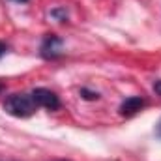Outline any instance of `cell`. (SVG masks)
Masks as SVG:
<instances>
[{
  "label": "cell",
  "instance_id": "obj_1",
  "mask_svg": "<svg viewBox=\"0 0 161 161\" xmlns=\"http://www.w3.org/2000/svg\"><path fill=\"white\" fill-rule=\"evenodd\" d=\"M4 111L15 118H28L38 111L32 94H11L4 101Z\"/></svg>",
  "mask_w": 161,
  "mask_h": 161
},
{
  "label": "cell",
  "instance_id": "obj_2",
  "mask_svg": "<svg viewBox=\"0 0 161 161\" xmlns=\"http://www.w3.org/2000/svg\"><path fill=\"white\" fill-rule=\"evenodd\" d=\"M32 97L36 101L38 107H43V109H49V111H56L60 107V99L58 96L49 90V88H34L32 90Z\"/></svg>",
  "mask_w": 161,
  "mask_h": 161
},
{
  "label": "cell",
  "instance_id": "obj_3",
  "mask_svg": "<svg viewBox=\"0 0 161 161\" xmlns=\"http://www.w3.org/2000/svg\"><path fill=\"white\" fill-rule=\"evenodd\" d=\"M40 54L47 60H54L62 54V40L54 34H49L45 36V40L41 41L40 47Z\"/></svg>",
  "mask_w": 161,
  "mask_h": 161
},
{
  "label": "cell",
  "instance_id": "obj_4",
  "mask_svg": "<svg viewBox=\"0 0 161 161\" xmlns=\"http://www.w3.org/2000/svg\"><path fill=\"white\" fill-rule=\"evenodd\" d=\"M142 107H144V99H142L141 96H131V97H127V99L120 105V114L129 118V116L137 114Z\"/></svg>",
  "mask_w": 161,
  "mask_h": 161
},
{
  "label": "cell",
  "instance_id": "obj_5",
  "mask_svg": "<svg viewBox=\"0 0 161 161\" xmlns=\"http://www.w3.org/2000/svg\"><path fill=\"white\" fill-rule=\"evenodd\" d=\"M80 96H82L84 99H97V97H99V94H97V92H90V90H86V88H82V90H80Z\"/></svg>",
  "mask_w": 161,
  "mask_h": 161
},
{
  "label": "cell",
  "instance_id": "obj_6",
  "mask_svg": "<svg viewBox=\"0 0 161 161\" xmlns=\"http://www.w3.org/2000/svg\"><path fill=\"white\" fill-rule=\"evenodd\" d=\"M51 15H53V17H58L60 21H66V19H68L66 9H53V11H51Z\"/></svg>",
  "mask_w": 161,
  "mask_h": 161
},
{
  "label": "cell",
  "instance_id": "obj_7",
  "mask_svg": "<svg viewBox=\"0 0 161 161\" xmlns=\"http://www.w3.org/2000/svg\"><path fill=\"white\" fill-rule=\"evenodd\" d=\"M154 92H156L158 96H161V80H156V82H154Z\"/></svg>",
  "mask_w": 161,
  "mask_h": 161
},
{
  "label": "cell",
  "instance_id": "obj_8",
  "mask_svg": "<svg viewBox=\"0 0 161 161\" xmlns=\"http://www.w3.org/2000/svg\"><path fill=\"white\" fill-rule=\"evenodd\" d=\"M6 51H8V45H6L4 41H0V58L6 54Z\"/></svg>",
  "mask_w": 161,
  "mask_h": 161
},
{
  "label": "cell",
  "instance_id": "obj_9",
  "mask_svg": "<svg viewBox=\"0 0 161 161\" xmlns=\"http://www.w3.org/2000/svg\"><path fill=\"white\" fill-rule=\"evenodd\" d=\"M156 137H159L161 139V118H159V122L156 124Z\"/></svg>",
  "mask_w": 161,
  "mask_h": 161
},
{
  "label": "cell",
  "instance_id": "obj_10",
  "mask_svg": "<svg viewBox=\"0 0 161 161\" xmlns=\"http://www.w3.org/2000/svg\"><path fill=\"white\" fill-rule=\"evenodd\" d=\"M13 2H19V4H25V2H28V0H13Z\"/></svg>",
  "mask_w": 161,
  "mask_h": 161
},
{
  "label": "cell",
  "instance_id": "obj_11",
  "mask_svg": "<svg viewBox=\"0 0 161 161\" xmlns=\"http://www.w3.org/2000/svg\"><path fill=\"white\" fill-rule=\"evenodd\" d=\"M54 161H68V159H54Z\"/></svg>",
  "mask_w": 161,
  "mask_h": 161
}]
</instances>
